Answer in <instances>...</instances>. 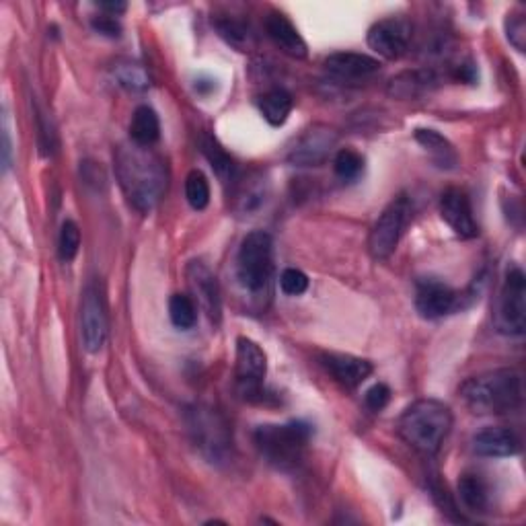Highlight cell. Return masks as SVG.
Instances as JSON below:
<instances>
[{
	"label": "cell",
	"instance_id": "8992f818",
	"mask_svg": "<svg viewBox=\"0 0 526 526\" xmlns=\"http://www.w3.org/2000/svg\"><path fill=\"white\" fill-rule=\"evenodd\" d=\"M411 214L413 204L405 194H399L395 200L389 202V206L383 210L379 220L374 222V227L368 235V251L372 259L385 261L395 253L411 220Z\"/></svg>",
	"mask_w": 526,
	"mask_h": 526
},
{
	"label": "cell",
	"instance_id": "83f0119b",
	"mask_svg": "<svg viewBox=\"0 0 526 526\" xmlns=\"http://www.w3.org/2000/svg\"><path fill=\"white\" fill-rule=\"evenodd\" d=\"M185 200L194 210H206L210 204V183L206 175L198 169L190 171L185 177Z\"/></svg>",
	"mask_w": 526,
	"mask_h": 526
},
{
	"label": "cell",
	"instance_id": "5b68a950",
	"mask_svg": "<svg viewBox=\"0 0 526 526\" xmlns=\"http://www.w3.org/2000/svg\"><path fill=\"white\" fill-rule=\"evenodd\" d=\"M274 243L270 233L253 231L249 233L237 255V276L245 290L261 292L268 286L274 270Z\"/></svg>",
	"mask_w": 526,
	"mask_h": 526
},
{
	"label": "cell",
	"instance_id": "d4e9b609",
	"mask_svg": "<svg viewBox=\"0 0 526 526\" xmlns=\"http://www.w3.org/2000/svg\"><path fill=\"white\" fill-rule=\"evenodd\" d=\"M459 496L471 512H487L490 508V487L477 473H465L459 479Z\"/></svg>",
	"mask_w": 526,
	"mask_h": 526
},
{
	"label": "cell",
	"instance_id": "d590c367",
	"mask_svg": "<svg viewBox=\"0 0 526 526\" xmlns=\"http://www.w3.org/2000/svg\"><path fill=\"white\" fill-rule=\"evenodd\" d=\"M97 7H99V11H103L105 15H111V17H118L128 9L126 3H99Z\"/></svg>",
	"mask_w": 526,
	"mask_h": 526
},
{
	"label": "cell",
	"instance_id": "277c9868",
	"mask_svg": "<svg viewBox=\"0 0 526 526\" xmlns=\"http://www.w3.org/2000/svg\"><path fill=\"white\" fill-rule=\"evenodd\" d=\"M313 438V428L307 422L266 424L253 434L255 446L270 465L288 471L303 461L305 448Z\"/></svg>",
	"mask_w": 526,
	"mask_h": 526
},
{
	"label": "cell",
	"instance_id": "d6986e66",
	"mask_svg": "<svg viewBox=\"0 0 526 526\" xmlns=\"http://www.w3.org/2000/svg\"><path fill=\"white\" fill-rule=\"evenodd\" d=\"M473 450L479 457L506 459L520 453V440L510 428H485L473 436Z\"/></svg>",
	"mask_w": 526,
	"mask_h": 526
},
{
	"label": "cell",
	"instance_id": "f1b7e54d",
	"mask_svg": "<svg viewBox=\"0 0 526 526\" xmlns=\"http://www.w3.org/2000/svg\"><path fill=\"white\" fill-rule=\"evenodd\" d=\"M333 171L342 181H356L364 173V157L352 148L337 150L333 157Z\"/></svg>",
	"mask_w": 526,
	"mask_h": 526
},
{
	"label": "cell",
	"instance_id": "7402d4cb",
	"mask_svg": "<svg viewBox=\"0 0 526 526\" xmlns=\"http://www.w3.org/2000/svg\"><path fill=\"white\" fill-rule=\"evenodd\" d=\"M257 107L261 111L263 120H266L270 126L278 128L286 124L290 111L294 107V99L286 89L276 87V89L266 91L257 99Z\"/></svg>",
	"mask_w": 526,
	"mask_h": 526
},
{
	"label": "cell",
	"instance_id": "484cf974",
	"mask_svg": "<svg viewBox=\"0 0 526 526\" xmlns=\"http://www.w3.org/2000/svg\"><path fill=\"white\" fill-rule=\"evenodd\" d=\"M169 317L177 329H192L198 321L196 300L187 294H173L169 298Z\"/></svg>",
	"mask_w": 526,
	"mask_h": 526
},
{
	"label": "cell",
	"instance_id": "30bf717a",
	"mask_svg": "<svg viewBox=\"0 0 526 526\" xmlns=\"http://www.w3.org/2000/svg\"><path fill=\"white\" fill-rule=\"evenodd\" d=\"M340 142V134L335 128L325 124H315L300 134L290 148L288 161L296 167H319L325 165Z\"/></svg>",
	"mask_w": 526,
	"mask_h": 526
},
{
	"label": "cell",
	"instance_id": "9a60e30c",
	"mask_svg": "<svg viewBox=\"0 0 526 526\" xmlns=\"http://www.w3.org/2000/svg\"><path fill=\"white\" fill-rule=\"evenodd\" d=\"M323 66L331 79L346 83V85L368 81L381 70V62L377 58H372L368 54H358V52L331 54Z\"/></svg>",
	"mask_w": 526,
	"mask_h": 526
},
{
	"label": "cell",
	"instance_id": "8fae6325",
	"mask_svg": "<svg viewBox=\"0 0 526 526\" xmlns=\"http://www.w3.org/2000/svg\"><path fill=\"white\" fill-rule=\"evenodd\" d=\"M413 27L407 19L389 17L379 23H374L368 31V48L377 52L385 60H399L407 54L411 46Z\"/></svg>",
	"mask_w": 526,
	"mask_h": 526
},
{
	"label": "cell",
	"instance_id": "3957f363",
	"mask_svg": "<svg viewBox=\"0 0 526 526\" xmlns=\"http://www.w3.org/2000/svg\"><path fill=\"white\" fill-rule=\"evenodd\" d=\"M459 395L477 416H504L522 403V377L512 368H496L467 379Z\"/></svg>",
	"mask_w": 526,
	"mask_h": 526
},
{
	"label": "cell",
	"instance_id": "7a4b0ae2",
	"mask_svg": "<svg viewBox=\"0 0 526 526\" xmlns=\"http://www.w3.org/2000/svg\"><path fill=\"white\" fill-rule=\"evenodd\" d=\"M453 422V411L446 403L438 399H418L401 413L397 434L420 455L434 457L453 430Z\"/></svg>",
	"mask_w": 526,
	"mask_h": 526
},
{
	"label": "cell",
	"instance_id": "1f68e13d",
	"mask_svg": "<svg viewBox=\"0 0 526 526\" xmlns=\"http://www.w3.org/2000/svg\"><path fill=\"white\" fill-rule=\"evenodd\" d=\"M216 27H218V31L224 40L233 44L235 48H243L249 42V29L241 21L224 19V21H218Z\"/></svg>",
	"mask_w": 526,
	"mask_h": 526
},
{
	"label": "cell",
	"instance_id": "603a6c76",
	"mask_svg": "<svg viewBox=\"0 0 526 526\" xmlns=\"http://www.w3.org/2000/svg\"><path fill=\"white\" fill-rule=\"evenodd\" d=\"M130 138L134 144L153 146L161 138V120L157 111L148 105H140L130 122Z\"/></svg>",
	"mask_w": 526,
	"mask_h": 526
},
{
	"label": "cell",
	"instance_id": "5bb4252c",
	"mask_svg": "<svg viewBox=\"0 0 526 526\" xmlns=\"http://www.w3.org/2000/svg\"><path fill=\"white\" fill-rule=\"evenodd\" d=\"M187 286H190L196 305L204 309L208 319L218 325L222 319V298H220V286L212 270L206 266L204 261H190V266L185 268Z\"/></svg>",
	"mask_w": 526,
	"mask_h": 526
},
{
	"label": "cell",
	"instance_id": "836d02e7",
	"mask_svg": "<svg viewBox=\"0 0 526 526\" xmlns=\"http://www.w3.org/2000/svg\"><path fill=\"white\" fill-rule=\"evenodd\" d=\"M364 401H366V407L370 411H383L387 407V403L391 401V389L385 383H377L366 391Z\"/></svg>",
	"mask_w": 526,
	"mask_h": 526
},
{
	"label": "cell",
	"instance_id": "4dcf8cb0",
	"mask_svg": "<svg viewBox=\"0 0 526 526\" xmlns=\"http://www.w3.org/2000/svg\"><path fill=\"white\" fill-rule=\"evenodd\" d=\"M309 288V276L296 268H286L280 274V290L286 296H300L305 294Z\"/></svg>",
	"mask_w": 526,
	"mask_h": 526
},
{
	"label": "cell",
	"instance_id": "f546056e",
	"mask_svg": "<svg viewBox=\"0 0 526 526\" xmlns=\"http://www.w3.org/2000/svg\"><path fill=\"white\" fill-rule=\"evenodd\" d=\"M81 251V229L79 224L74 220H64L62 229H60V237H58V257L64 263H70L77 259Z\"/></svg>",
	"mask_w": 526,
	"mask_h": 526
},
{
	"label": "cell",
	"instance_id": "2e32d148",
	"mask_svg": "<svg viewBox=\"0 0 526 526\" xmlns=\"http://www.w3.org/2000/svg\"><path fill=\"white\" fill-rule=\"evenodd\" d=\"M440 216L461 239H475L479 229L473 216V206L469 196L459 187H448L440 196Z\"/></svg>",
	"mask_w": 526,
	"mask_h": 526
},
{
	"label": "cell",
	"instance_id": "e575fe53",
	"mask_svg": "<svg viewBox=\"0 0 526 526\" xmlns=\"http://www.w3.org/2000/svg\"><path fill=\"white\" fill-rule=\"evenodd\" d=\"M91 27L101 33V35H107V37H120L122 35V25L116 17H111V15H97L93 17L91 21Z\"/></svg>",
	"mask_w": 526,
	"mask_h": 526
},
{
	"label": "cell",
	"instance_id": "ba28073f",
	"mask_svg": "<svg viewBox=\"0 0 526 526\" xmlns=\"http://www.w3.org/2000/svg\"><path fill=\"white\" fill-rule=\"evenodd\" d=\"M496 327L504 335L518 337L526 329V278L520 268H512L500 290Z\"/></svg>",
	"mask_w": 526,
	"mask_h": 526
},
{
	"label": "cell",
	"instance_id": "d6a6232c",
	"mask_svg": "<svg viewBox=\"0 0 526 526\" xmlns=\"http://www.w3.org/2000/svg\"><path fill=\"white\" fill-rule=\"evenodd\" d=\"M506 37L518 52H524V48H526V21L522 15H516V13L508 15Z\"/></svg>",
	"mask_w": 526,
	"mask_h": 526
},
{
	"label": "cell",
	"instance_id": "4fadbf2b",
	"mask_svg": "<svg viewBox=\"0 0 526 526\" xmlns=\"http://www.w3.org/2000/svg\"><path fill=\"white\" fill-rule=\"evenodd\" d=\"M459 307V294L438 278H422L416 284V309L428 321L442 319Z\"/></svg>",
	"mask_w": 526,
	"mask_h": 526
},
{
	"label": "cell",
	"instance_id": "e0dca14e",
	"mask_svg": "<svg viewBox=\"0 0 526 526\" xmlns=\"http://www.w3.org/2000/svg\"><path fill=\"white\" fill-rule=\"evenodd\" d=\"M321 364L331 374L333 381L340 383L346 389L360 387L374 370L372 364L364 358L352 354H335V352L321 354Z\"/></svg>",
	"mask_w": 526,
	"mask_h": 526
},
{
	"label": "cell",
	"instance_id": "7c38bea8",
	"mask_svg": "<svg viewBox=\"0 0 526 526\" xmlns=\"http://www.w3.org/2000/svg\"><path fill=\"white\" fill-rule=\"evenodd\" d=\"M107 329L109 325H107V309H105L103 294L95 284H91L83 294V305H81V333L87 352L97 354L105 346Z\"/></svg>",
	"mask_w": 526,
	"mask_h": 526
},
{
	"label": "cell",
	"instance_id": "cb8c5ba5",
	"mask_svg": "<svg viewBox=\"0 0 526 526\" xmlns=\"http://www.w3.org/2000/svg\"><path fill=\"white\" fill-rule=\"evenodd\" d=\"M202 150H204V155H206L208 163L212 165L216 177H218L224 185L237 183V179H239L237 165H235V161L231 159V155L227 153V150H224V148L218 144L216 138L204 136V138H202Z\"/></svg>",
	"mask_w": 526,
	"mask_h": 526
},
{
	"label": "cell",
	"instance_id": "6da1fadb",
	"mask_svg": "<svg viewBox=\"0 0 526 526\" xmlns=\"http://www.w3.org/2000/svg\"><path fill=\"white\" fill-rule=\"evenodd\" d=\"M116 175L130 206L142 214L153 212L167 194V163L153 146L124 144L116 153Z\"/></svg>",
	"mask_w": 526,
	"mask_h": 526
},
{
	"label": "cell",
	"instance_id": "52a82bcc",
	"mask_svg": "<svg viewBox=\"0 0 526 526\" xmlns=\"http://www.w3.org/2000/svg\"><path fill=\"white\" fill-rule=\"evenodd\" d=\"M190 432L196 446L210 463H222L229 457L231 430L216 409L198 405L190 411Z\"/></svg>",
	"mask_w": 526,
	"mask_h": 526
},
{
	"label": "cell",
	"instance_id": "44dd1931",
	"mask_svg": "<svg viewBox=\"0 0 526 526\" xmlns=\"http://www.w3.org/2000/svg\"><path fill=\"white\" fill-rule=\"evenodd\" d=\"M436 85V74L432 70L401 72L389 83V95L395 99H418Z\"/></svg>",
	"mask_w": 526,
	"mask_h": 526
},
{
	"label": "cell",
	"instance_id": "ac0fdd59",
	"mask_svg": "<svg viewBox=\"0 0 526 526\" xmlns=\"http://www.w3.org/2000/svg\"><path fill=\"white\" fill-rule=\"evenodd\" d=\"M266 33L282 54H286L294 60H305L307 58V54H309L307 42L303 40V35L298 33V29L292 25V21L286 15L276 13V11L270 13L266 19Z\"/></svg>",
	"mask_w": 526,
	"mask_h": 526
},
{
	"label": "cell",
	"instance_id": "ffe728a7",
	"mask_svg": "<svg viewBox=\"0 0 526 526\" xmlns=\"http://www.w3.org/2000/svg\"><path fill=\"white\" fill-rule=\"evenodd\" d=\"M413 138H416V142L426 150L440 169H457L459 165L457 150L440 132L430 130V128H418Z\"/></svg>",
	"mask_w": 526,
	"mask_h": 526
},
{
	"label": "cell",
	"instance_id": "9c48e42d",
	"mask_svg": "<svg viewBox=\"0 0 526 526\" xmlns=\"http://www.w3.org/2000/svg\"><path fill=\"white\" fill-rule=\"evenodd\" d=\"M268 374V358L249 337H239L237 340V362H235V377L239 393L249 399L257 401L263 395V383Z\"/></svg>",
	"mask_w": 526,
	"mask_h": 526
},
{
	"label": "cell",
	"instance_id": "4316f807",
	"mask_svg": "<svg viewBox=\"0 0 526 526\" xmlns=\"http://www.w3.org/2000/svg\"><path fill=\"white\" fill-rule=\"evenodd\" d=\"M114 77L118 85L130 93H144L150 87L148 72L136 62H120L114 68Z\"/></svg>",
	"mask_w": 526,
	"mask_h": 526
}]
</instances>
